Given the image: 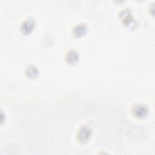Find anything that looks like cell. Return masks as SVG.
<instances>
[{"instance_id":"5","label":"cell","mask_w":155,"mask_h":155,"mask_svg":"<svg viewBox=\"0 0 155 155\" xmlns=\"http://www.w3.org/2000/svg\"><path fill=\"white\" fill-rule=\"evenodd\" d=\"M88 31V27L85 24H78L75 25L72 30L73 35L76 38H80L86 35Z\"/></svg>"},{"instance_id":"4","label":"cell","mask_w":155,"mask_h":155,"mask_svg":"<svg viewBox=\"0 0 155 155\" xmlns=\"http://www.w3.org/2000/svg\"><path fill=\"white\" fill-rule=\"evenodd\" d=\"M65 59L68 64L74 65L79 61V55L76 50H70L67 52L65 56Z\"/></svg>"},{"instance_id":"6","label":"cell","mask_w":155,"mask_h":155,"mask_svg":"<svg viewBox=\"0 0 155 155\" xmlns=\"http://www.w3.org/2000/svg\"><path fill=\"white\" fill-rule=\"evenodd\" d=\"M26 76L29 78H36L39 75L38 69L33 65H28L25 70Z\"/></svg>"},{"instance_id":"2","label":"cell","mask_w":155,"mask_h":155,"mask_svg":"<svg viewBox=\"0 0 155 155\" xmlns=\"http://www.w3.org/2000/svg\"><path fill=\"white\" fill-rule=\"evenodd\" d=\"M36 25V21L33 18H28L24 20L21 25V31L23 35H30L34 30Z\"/></svg>"},{"instance_id":"1","label":"cell","mask_w":155,"mask_h":155,"mask_svg":"<svg viewBox=\"0 0 155 155\" xmlns=\"http://www.w3.org/2000/svg\"><path fill=\"white\" fill-rule=\"evenodd\" d=\"M91 134L92 130L91 129V128L87 125H82L81 127L78 131V140L81 143H85L90 140Z\"/></svg>"},{"instance_id":"3","label":"cell","mask_w":155,"mask_h":155,"mask_svg":"<svg viewBox=\"0 0 155 155\" xmlns=\"http://www.w3.org/2000/svg\"><path fill=\"white\" fill-rule=\"evenodd\" d=\"M132 111L134 116H135L136 117L142 119L147 116L149 110L146 105L138 104L133 107Z\"/></svg>"}]
</instances>
